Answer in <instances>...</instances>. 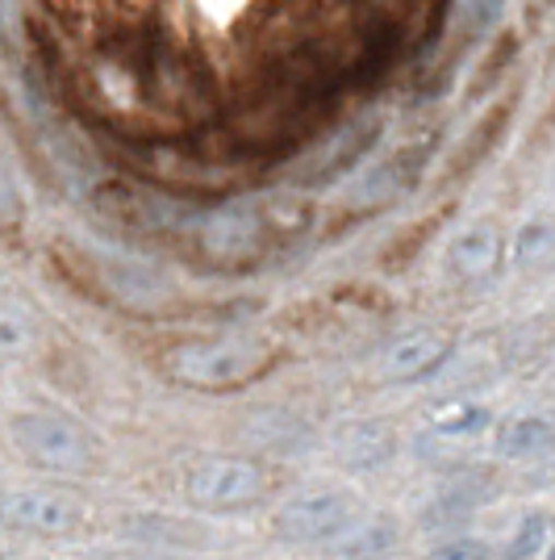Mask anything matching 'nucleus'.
<instances>
[{
    "label": "nucleus",
    "mask_w": 555,
    "mask_h": 560,
    "mask_svg": "<svg viewBox=\"0 0 555 560\" xmlns=\"http://www.w3.org/2000/svg\"><path fill=\"white\" fill-rule=\"evenodd\" d=\"M280 348L247 335H213V339H180L163 351V376L180 389L222 394L243 389L276 364Z\"/></svg>",
    "instance_id": "obj_1"
},
{
    "label": "nucleus",
    "mask_w": 555,
    "mask_h": 560,
    "mask_svg": "<svg viewBox=\"0 0 555 560\" xmlns=\"http://www.w3.org/2000/svg\"><path fill=\"white\" fill-rule=\"evenodd\" d=\"M9 444L29 468L47 472V477H88L96 472V435L68 410H50V406H25L9 415Z\"/></svg>",
    "instance_id": "obj_2"
},
{
    "label": "nucleus",
    "mask_w": 555,
    "mask_h": 560,
    "mask_svg": "<svg viewBox=\"0 0 555 560\" xmlns=\"http://www.w3.org/2000/svg\"><path fill=\"white\" fill-rule=\"evenodd\" d=\"M272 472L243 452H205L185 465L180 493L197 514H243L268 498Z\"/></svg>",
    "instance_id": "obj_3"
},
{
    "label": "nucleus",
    "mask_w": 555,
    "mask_h": 560,
    "mask_svg": "<svg viewBox=\"0 0 555 560\" xmlns=\"http://www.w3.org/2000/svg\"><path fill=\"white\" fill-rule=\"evenodd\" d=\"M359 493L343 481H318L305 490L288 493L272 514V536L288 548H326L347 532L351 523L364 518Z\"/></svg>",
    "instance_id": "obj_4"
},
{
    "label": "nucleus",
    "mask_w": 555,
    "mask_h": 560,
    "mask_svg": "<svg viewBox=\"0 0 555 560\" xmlns=\"http://www.w3.org/2000/svg\"><path fill=\"white\" fill-rule=\"evenodd\" d=\"M84 506L59 486H4L0 490V527L25 539H68L80 532Z\"/></svg>",
    "instance_id": "obj_5"
},
{
    "label": "nucleus",
    "mask_w": 555,
    "mask_h": 560,
    "mask_svg": "<svg viewBox=\"0 0 555 560\" xmlns=\"http://www.w3.org/2000/svg\"><path fill=\"white\" fill-rule=\"evenodd\" d=\"M380 117H355L347 126H339L326 142H318L309 155H305L297 172H293V185L302 192H326V188L351 180L359 167L368 164V155L380 147Z\"/></svg>",
    "instance_id": "obj_6"
},
{
    "label": "nucleus",
    "mask_w": 555,
    "mask_h": 560,
    "mask_svg": "<svg viewBox=\"0 0 555 560\" xmlns=\"http://www.w3.org/2000/svg\"><path fill=\"white\" fill-rule=\"evenodd\" d=\"M451 355H456V335L451 330L442 327L401 330L376 355V376L385 385H393V389H414V385L435 381L451 364Z\"/></svg>",
    "instance_id": "obj_7"
},
{
    "label": "nucleus",
    "mask_w": 555,
    "mask_h": 560,
    "mask_svg": "<svg viewBox=\"0 0 555 560\" xmlns=\"http://www.w3.org/2000/svg\"><path fill=\"white\" fill-rule=\"evenodd\" d=\"M330 452L343 472L351 477H368V472H385L401 452V431L393 419L380 415H364V419L339 422V431L330 435Z\"/></svg>",
    "instance_id": "obj_8"
},
{
    "label": "nucleus",
    "mask_w": 555,
    "mask_h": 560,
    "mask_svg": "<svg viewBox=\"0 0 555 560\" xmlns=\"http://www.w3.org/2000/svg\"><path fill=\"white\" fill-rule=\"evenodd\" d=\"M509 264V238L497 222L476 218L451 234L447 252H442V268L456 284H485Z\"/></svg>",
    "instance_id": "obj_9"
},
{
    "label": "nucleus",
    "mask_w": 555,
    "mask_h": 560,
    "mask_svg": "<svg viewBox=\"0 0 555 560\" xmlns=\"http://www.w3.org/2000/svg\"><path fill=\"white\" fill-rule=\"evenodd\" d=\"M263 213L251 201H231L201 222V243L213 259H247L263 243Z\"/></svg>",
    "instance_id": "obj_10"
},
{
    "label": "nucleus",
    "mask_w": 555,
    "mask_h": 560,
    "mask_svg": "<svg viewBox=\"0 0 555 560\" xmlns=\"http://www.w3.org/2000/svg\"><path fill=\"white\" fill-rule=\"evenodd\" d=\"M493 452L501 456V460H518V465H527V460H543V456H552L555 452V419L547 415H509L493 427Z\"/></svg>",
    "instance_id": "obj_11"
},
{
    "label": "nucleus",
    "mask_w": 555,
    "mask_h": 560,
    "mask_svg": "<svg viewBox=\"0 0 555 560\" xmlns=\"http://www.w3.org/2000/svg\"><path fill=\"white\" fill-rule=\"evenodd\" d=\"M422 172V155L414 151H401V155H389V160H376V164L359 167L351 176V197L355 201H371V206H385V201H397L401 192H410Z\"/></svg>",
    "instance_id": "obj_12"
},
{
    "label": "nucleus",
    "mask_w": 555,
    "mask_h": 560,
    "mask_svg": "<svg viewBox=\"0 0 555 560\" xmlns=\"http://www.w3.org/2000/svg\"><path fill=\"white\" fill-rule=\"evenodd\" d=\"M401 544V527L389 514H364L334 544H326V560H385Z\"/></svg>",
    "instance_id": "obj_13"
},
{
    "label": "nucleus",
    "mask_w": 555,
    "mask_h": 560,
    "mask_svg": "<svg viewBox=\"0 0 555 560\" xmlns=\"http://www.w3.org/2000/svg\"><path fill=\"white\" fill-rule=\"evenodd\" d=\"M509 268L522 277H552L555 272V213L527 218L509 234Z\"/></svg>",
    "instance_id": "obj_14"
},
{
    "label": "nucleus",
    "mask_w": 555,
    "mask_h": 560,
    "mask_svg": "<svg viewBox=\"0 0 555 560\" xmlns=\"http://www.w3.org/2000/svg\"><path fill=\"white\" fill-rule=\"evenodd\" d=\"M126 536L146 544V548H197L201 544V527L197 523H180L172 514H139L126 523Z\"/></svg>",
    "instance_id": "obj_15"
},
{
    "label": "nucleus",
    "mask_w": 555,
    "mask_h": 560,
    "mask_svg": "<svg viewBox=\"0 0 555 560\" xmlns=\"http://www.w3.org/2000/svg\"><path fill=\"white\" fill-rule=\"evenodd\" d=\"M38 343H43L38 323L25 314L22 305L0 298V360H25V355L38 351Z\"/></svg>",
    "instance_id": "obj_16"
},
{
    "label": "nucleus",
    "mask_w": 555,
    "mask_h": 560,
    "mask_svg": "<svg viewBox=\"0 0 555 560\" xmlns=\"http://www.w3.org/2000/svg\"><path fill=\"white\" fill-rule=\"evenodd\" d=\"M430 427L439 431L442 440H472V435H485L493 427V415L476 401H451L430 419Z\"/></svg>",
    "instance_id": "obj_17"
},
{
    "label": "nucleus",
    "mask_w": 555,
    "mask_h": 560,
    "mask_svg": "<svg viewBox=\"0 0 555 560\" xmlns=\"http://www.w3.org/2000/svg\"><path fill=\"white\" fill-rule=\"evenodd\" d=\"M547 539H552V523H547V514L527 511L518 523H513V532H509L506 544H501V557L506 560H531L547 548Z\"/></svg>",
    "instance_id": "obj_18"
},
{
    "label": "nucleus",
    "mask_w": 555,
    "mask_h": 560,
    "mask_svg": "<svg viewBox=\"0 0 555 560\" xmlns=\"http://www.w3.org/2000/svg\"><path fill=\"white\" fill-rule=\"evenodd\" d=\"M506 0H456V25L468 38H485L493 25L501 22Z\"/></svg>",
    "instance_id": "obj_19"
},
{
    "label": "nucleus",
    "mask_w": 555,
    "mask_h": 560,
    "mask_svg": "<svg viewBox=\"0 0 555 560\" xmlns=\"http://www.w3.org/2000/svg\"><path fill=\"white\" fill-rule=\"evenodd\" d=\"M22 222H25L22 185H17V176H13L9 167L0 164V234L22 231Z\"/></svg>",
    "instance_id": "obj_20"
},
{
    "label": "nucleus",
    "mask_w": 555,
    "mask_h": 560,
    "mask_svg": "<svg viewBox=\"0 0 555 560\" xmlns=\"http://www.w3.org/2000/svg\"><path fill=\"white\" fill-rule=\"evenodd\" d=\"M426 560H493V548L476 536H447L430 548Z\"/></svg>",
    "instance_id": "obj_21"
},
{
    "label": "nucleus",
    "mask_w": 555,
    "mask_h": 560,
    "mask_svg": "<svg viewBox=\"0 0 555 560\" xmlns=\"http://www.w3.org/2000/svg\"><path fill=\"white\" fill-rule=\"evenodd\" d=\"M13 22H17V0H0V38L13 34Z\"/></svg>",
    "instance_id": "obj_22"
},
{
    "label": "nucleus",
    "mask_w": 555,
    "mask_h": 560,
    "mask_svg": "<svg viewBox=\"0 0 555 560\" xmlns=\"http://www.w3.org/2000/svg\"><path fill=\"white\" fill-rule=\"evenodd\" d=\"M134 560H172V557H134Z\"/></svg>",
    "instance_id": "obj_23"
}]
</instances>
